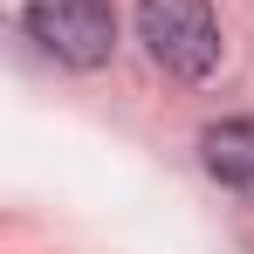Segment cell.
Returning <instances> with one entry per match:
<instances>
[{
    "label": "cell",
    "instance_id": "obj_2",
    "mask_svg": "<svg viewBox=\"0 0 254 254\" xmlns=\"http://www.w3.org/2000/svg\"><path fill=\"white\" fill-rule=\"evenodd\" d=\"M21 28L69 69H103L117 48V14L110 0H28Z\"/></svg>",
    "mask_w": 254,
    "mask_h": 254
},
{
    "label": "cell",
    "instance_id": "obj_1",
    "mask_svg": "<svg viewBox=\"0 0 254 254\" xmlns=\"http://www.w3.org/2000/svg\"><path fill=\"white\" fill-rule=\"evenodd\" d=\"M137 42L179 83H199L220 62V21L206 0H137Z\"/></svg>",
    "mask_w": 254,
    "mask_h": 254
},
{
    "label": "cell",
    "instance_id": "obj_3",
    "mask_svg": "<svg viewBox=\"0 0 254 254\" xmlns=\"http://www.w3.org/2000/svg\"><path fill=\"white\" fill-rule=\"evenodd\" d=\"M199 158L220 186H234V192H248L254 199V117H227V124H206L199 137Z\"/></svg>",
    "mask_w": 254,
    "mask_h": 254
}]
</instances>
